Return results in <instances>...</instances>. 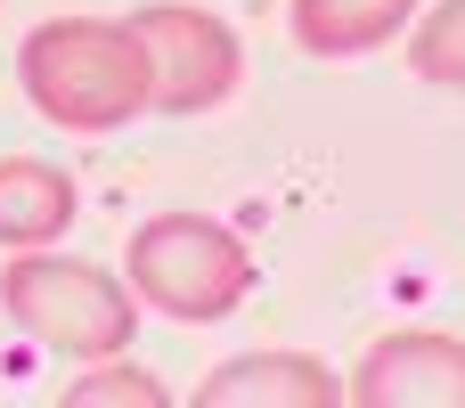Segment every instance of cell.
<instances>
[{
  "mask_svg": "<svg viewBox=\"0 0 465 408\" xmlns=\"http://www.w3.org/2000/svg\"><path fill=\"white\" fill-rule=\"evenodd\" d=\"M16 82L41 123L106 139L147 114V49L131 16H49L16 49Z\"/></svg>",
  "mask_w": 465,
  "mask_h": 408,
  "instance_id": "1",
  "label": "cell"
},
{
  "mask_svg": "<svg viewBox=\"0 0 465 408\" xmlns=\"http://www.w3.org/2000/svg\"><path fill=\"white\" fill-rule=\"evenodd\" d=\"M123 270H131V303H147L180 327H213L253 294V245L213 213L139 221L131 245H123Z\"/></svg>",
  "mask_w": 465,
  "mask_h": 408,
  "instance_id": "2",
  "label": "cell"
},
{
  "mask_svg": "<svg viewBox=\"0 0 465 408\" xmlns=\"http://www.w3.org/2000/svg\"><path fill=\"white\" fill-rule=\"evenodd\" d=\"M0 303H8V319H16L33 343H49L57 360H106V352H131V335H139V303H131V286L106 278L98 262L49 254V245L8 254V270H0Z\"/></svg>",
  "mask_w": 465,
  "mask_h": 408,
  "instance_id": "3",
  "label": "cell"
},
{
  "mask_svg": "<svg viewBox=\"0 0 465 408\" xmlns=\"http://www.w3.org/2000/svg\"><path fill=\"white\" fill-rule=\"evenodd\" d=\"M131 33L147 49V114H204L245 74L237 33L196 0H155V8L131 16Z\"/></svg>",
  "mask_w": 465,
  "mask_h": 408,
  "instance_id": "4",
  "label": "cell"
},
{
  "mask_svg": "<svg viewBox=\"0 0 465 408\" xmlns=\"http://www.w3.org/2000/svg\"><path fill=\"white\" fill-rule=\"evenodd\" d=\"M343 401L360 408H465V343L441 327H401L360 352Z\"/></svg>",
  "mask_w": 465,
  "mask_h": 408,
  "instance_id": "5",
  "label": "cell"
},
{
  "mask_svg": "<svg viewBox=\"0 0 465 408\" xmlns=\"http://www.w3.org/2000/svg\"><path fill=\"white\" fill-rule=\"evenodd\" d=\"M335 401H343V376L311 352H237L196 384V408H335Z\"/></svg>",
  "mask_w": 465,
  "mask_h": 408,
  "instance_id": "6",
  "label": "cell"
},
{
  "mask_svg": "<svg viewBox=\"0 0 465 408\" xmlns=\"http://www.w3.org/2000/svg\"><path fill=\"white\" fill-rule=\"evenodd\" d=\"M82 213V188L65 164L49 155H0V254H33L57 245Z\"/></svg>",
  "mask_w": 465,
  "mask_h": 408,
  "instance_id": "7",
  "label": "cell"
},
{
  "mask_svg": "<svg viewBox=\"0 0 465 408\" xmlns=\"http://www.w3.org/2000/svg\"><path fill=\"white\" fill-rule=\"evenodd\" d=\"M417 16V0H286V25L311 57H368L384 41H401Z\"/></svg>",
  "mask_w": 465,
  "mask_h": 408,
  "instance_id": "8",
  "label": "cell"
},
{
  "mask_svg": "<svg viewBox=\"0 0 465 408\" xmlns=\"http://www.w3.org/2000/svg\"><path fill=\"white\" fill-rule=\"evenodd\" d=\"M409 74L417 82H441V90H465V0H441L409 25Z\"/></svg>",
  "mask_w": 465,
  "mask_h": 408,
  "instance_id": "9",
  "label": "cell"
},
{
  "mask_svg": "<svg viewBox=\"0 0 465 408\" xmlns=\"http://www.w3.org/2000/svg\"><path fill=\"white\" fill-rule=\"evenodd\" d=\"M82 368H90V360H82ZM106 401H114V408H163L172 393H163L147 368H131L123 352H106L90 376H74V384H65V408H106Z\"/></svg>",
  "mask_w": 465,
  "mask_h": 408,
  "instance_id": "10",
  "label": "cell"
}]
</instances>
